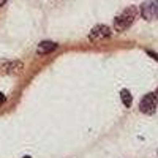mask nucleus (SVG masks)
Returning <instances> with one entry per match:
<instances>
[{
  "mask_svg": "<svg viewBox=\"0 0 158 158\" xmlns=\"http://www.w3.org/2000/svg\"><path fill=\"white\" fill-rule=\"evenodd\" d=\"M111 29L108 27V25H104V24H98V25H95L94 29L90 30V33H89V40L90 41H103V40H106V38H109L111 36Z\"/></svg>",
  "mask_w": 158,
  "mask_h": 158,
  "instance_id": "20e7f679",
  "label": "nucleus"
},
{
  "mask_svg": "<svg viewBox=\"0 0 158 158\" xmlns=\"http://www.w3.org/2000/svg\"><path fill=\"white\" fill-rule=\"evenodd\" d=\"M156 106H158V98L155 94H147L139 103V111L144 112V114H153L156 111Z\"/></svg>",
  "mask_w": 158,
  "mask_h": 158,
  "instance_id": "7ed1b4c3",
  "label": "nucleus"
},
{
  "mask_svg": "<svg viewBox=\"0 0 158 158\" xmlns=\"http://www.w3.org/2000/svg\"><path fill=\"white\" fill-rule=\"evenodd\" d=\"M156 95H158V89H156Z\"/></svg>",
  "mask_w": 158,
  "mask_h": 158,
  "instance_id": "9b49d317",
  "label": "nucleus"
},
{
  "mask_svg": "<svg viewBox=\"0 0 158 158\" xmlns=\"http://www.w3.org/2000/svg\"><path fill=\"white\" fill-rule=\"evenodd\" d=\"M138 15H139V10L136 6H128L114 19V29L117 32H125L128 27H131V24L135 22Z\"/></svg>",
  "mask_w": 158,
  "mask_h": 158,
  "instance_id": "f257e3e1",
  "label": "nucleus"
},
{
  "mask_svg": "<svg viewBox=\"0 0 158 158\" xmlns=\"http://www.w3.org/2000/svg\"><path fill=\"white\" fill-rule=\"evenodd\" d=\"M0 70L8 73V74H19L24 70V63L19 60H13V62H2L0 63Z\"/></svg>",
  "mask_w": 158,
  "mask_h": 158,
  "instance_id": "39448f33",
  "label": "nucleus"
},
{
  "mask_svg": "<svg viewBox=\"0 0 158 158\" xmlns=\"http://www.w3.org/2000/svg\"><path fill=\"white\" fill-rule=\"evenodd\" d=\"M139 13L146 21L158 19V0H147L146 3H142Z\"/></svg>",
  "mask_w": 158,
  "mask_h": 158,
  "instance_id": "f03ea898",
  "label": "nucleus"
},
{
  "mask_svg": "<svg viewBox=\"0 0 158 158\" xmlns=\"http://www.w3.org/2000/svg\"><path fill=\"white\" fill-rule=\"evenodd\" d=\"M5 100H6V98H5V95L2 94V92H0V104H3V103H5Z\"/></svg>",
  "mask_w": 158,
  "mask_h": 158,
  "instance_id": "6e6552de",
  "label": "nucleus"
},
{
  "mask_svg": "<svg viewBox=\"0 0 158 158\" xmlns=\"http://www.w3.org/2000/svg\"><path fill=\"white\" fill-rule=\"evenodd\" d=\"M24 158H32V156H24Z\"/></svg>",
  "mask_w": 158,
  "mask_h": 158,
  "instance_id": "9d476101",
  "label": "nucleus"
},
{
  "mask_svg": "<svg viewBox=\"0 0 158 158\" xmlns=\"http://www.w3.org/2000/svg\"><path fill=\"white\" fill-rule=\"evenodd\" d=\"M120 98H122V103H123L125 108H130L131 104H133V95H131L130 90H127V89H123L120 92Z\"/></svg>",
  "mask_w": 158,
  "mask_h": 158,
  "instance_id": "0eeeda50",
  "label": "nucleus"
},
{
  "mask_svg": "<svg viewBox=\"0 0 158 158\" xmlns=\"http://www.w3.org/2000/svg\"><path fill=\"white\" fill-rule=\"evenodd\" d=\"M57 49V43L54 41H41L36 48V54L38 56H46V54H51L52 51Z\"/></svg>",
  "mask_w": 158,
  "mask_h": 158,
  "instance_id": "423d86ee",
  "label": "nucleus"
},
{
  "mask_svg": "<svg viewBox=\"0 0 158 158\" xmlns=\"http://www.w3.org/2000/svg\"><path fill=\"white\" fill-rule=\"evenodd\" d=\"M5 3H6V0H0V6H3Z\"/></svg>",
  "mask_w": 158,
  "mask_h": 158,
  "instance_id": "1a4fd4ad",
  "label": "nucleus"
}]
</instances>
